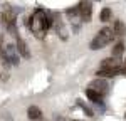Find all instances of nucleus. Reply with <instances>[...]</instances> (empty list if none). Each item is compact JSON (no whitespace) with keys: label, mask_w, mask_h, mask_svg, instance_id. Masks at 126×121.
<instances>
[{"label":"nucleus","mask_w":126,"mask_h":121,"mask_svg":"<svg viewBox=\"0 0 126 121\" xmlns=\"http://www.w3.org/2000/svg\"><path fill=\"white\" fill-rule=\"evenodd\" d=\"M29 29L32 30V34L35 35V37H39L42 39L46 34H47V30L52 27V14L47 12L46 9H35L34 10V14L30 15L29 19Z\"/></svg>","instance_id":"f257e3e1"},{"label":"nucleus","mask_w":126,"mask_h":121,"mask_svg":"<svg viewBox=\"0 0 126 121\" xmlns=\"http://www.w3.org/2000/svg\"><path fill=\"white\" fill-rule=\"evenodd\" d=\"M2 24H3V27L7 29L10 35H14V37H17L19 39V32H17V12L14 9H7L2 12Z\"/></svg>","instance_id":"f03ea898"},{"label":"nucleus","mask_w":126,"mask_h":121,"mask_svg":"<svg viewBox=\"0 0 126 121\" xmlns=\"http://www.w3.org/2000/svg\"><path fill=\"white\" fill-rule=\"evenodd\" d=\"M113 39H114V35H113V29H109V27H103V29L97 32L96 37L91 40V45H89V47H91V50H99V49H103V47H106Z\"/></svg>","instance_id":"7ed1b4c3"},{"label":"nucleus","mask_w":126,"mask_h":121,"mask_svg":"<svg viewBox=\"0 0 126 121\" xmlns=\"http://www.w3.org/2000/svg\"><path fill=\"white\" fill-rule=\"evenodd\" d=\"M52 29L56 30V34H57L62 40H67L66 25H64V22H62V19H61V15H59L57 12H52Z\"/></svg>","instance_id":"20e7f679"},{"label":"nucleus","mask_w":126,"mask_h":121,"mask_svg":"<svg viewBox=\"0 0 126 121\" xmlns=\"http://www.w3.org/2000/svg\"><path fill=\"white\" fill-rule=\"evenodd\" d=\"M78 12H79V20L81 22H89L91 15H93V5H91V2H79Z\"/></svg>","instance_id":"39448f33"},{"label":"nucleus","mask_w":126,"mask_h":121,"mask_svg":"<svg viewBox=\"0 0 126 121\" xmlns=\"http://www.w3.org/2000/svg\"><path fill=\"white\" fill-rule=\"evenodd\" d=\"M5 57H7L10 66H17L19 64L20 56H19V50L15 47V44H5Z\"/></svg>","instance_id":"423d86ee"},{"label":"nucleus","mask_w":126,"mask_h":121,"mask_svg":"<svg viewBox=\"0 0 126 121\" xmlns=\"http://www.w3.org/2000/svg\"><path fill=\"white\" fill-rule=\"evenodd\" d=\"M123 62H121V59H116V57H108V59H104L103 62H101V67L99 69H121L123 66H121Z\"/></svg>","instance_id":"0eeeda50"},{"label":"nucleus","mask_w":126,"mask_h":121,"mask_svg":"<svg viewBox=\"0 0 126 121\" xmlns=\"http://www.w3.org/2000/svg\"><path fill=\"white\" fill-rule=\"evenodd\" d=\"M89 88L103 94V92H106V91L109 89V84H108V81H106V79H101V77H96L94 81H91Z\"/></svg>","instance_id":"6e6552de"},{"label":"nucleus","mask_w":126,"mask_h":121,"mask_svg":"<svg viewBox=\"0 0 126 121\" xmlns=\"http://www.w3.org/2000/svg\"><path fill=\"white\" fill-rule=\"evenodd\" d=\"M126 72V67H121V69H97L96 71V76L97 77H101V79H104V77H114L118 74H125Z\"/></svg>","instance_id":"1a4fd4ad"},{"label":"nucleus","mask_w":126,"mask_h":121,"mask_svg":"<svg viewBox=\"0 0 126 121\" xmlns=\"http://www.w3.org/2000/svg\"><path fill=\"white\" fill-rule=\"evenodd\" d=\"M15 47H17V50H19V56H22L24 59H30V52H29V47H27V44L24 42V39H17V42H15Z\"/></svg>","instance_id":"9d476101"},{"label":"nucleus","mask_w":126,"mask_h":121,"mask_svg":"<svg viewBox=\"0 0 126 121\" xmlns=\"http://www.w3.org/2000/svg\"><path fill=\"white\" fill-rule=\"evenodd\" d=\"M125 32H126L125 24H123L121 20H116V22L113 24V35H114L116 39H119V37H123V35H125Z\"/></svg>","instance_id":"9b49d317"},{"label":"nucleus","mask_w":126,"mask_h":121,"mask_svg":"<svg viewBox=\"0 0 126 121\" xmlns=\"http://www.w3.org/2000/svg\"><path fill=\"white\" fill-rule=\"evenodd\" d=\"M27 116H29L30 121H39V120H42V111H40L37 106H29Z\"/></svg>","instance_id":"f8f14e48"},{"label":"nucleus","mask_w":126,"mask_h":121,"mask_svg":"<svg viewBox=\"0 0 126 121\" xmlns=\"http://www.w3.org/2000/svg\"><path fill=\"white\" fill-rule=\"evenodd\" d=\"M86 98L91 99L93 103H101V101H103V94L97 92V91H94V89H91V88H87L86 89Z\"/></svg>","instance_id":"ddd939ff"},{"label":"nucleus","mask_w":126,"mask_h":121,"mask_svg":"<svg viewBox=\"0 0 126 121\" xmlns=\"http://www.w3.org/2000/svg\"><path fill=\"white\" fill-rule=\"evenodd\" d=\"M123 52H125V44H123V42H118L116 45L113 47V57L119 59V57L123 56Z\"/></svg>","instance_id":"4468645a"},{"label":"nucleus","mask_w":126,"mask_h":121,"mask_svg":"<svg viewBox=\"0 0 126 121\" xmlns=\"http://www.w3.org/2000/svg\"><path fill=\"white\" fill-rule=\"evenodd\" d=\"M111 17H113V14H111V9H109V7H104V9L101 10V14H99L101 22H109Z\"/></svg>","instance_id":"2eb2a0df"},{"label":"nucleus","mask_w":126,"mask_h":121,"mask_svg":"<svg viewBox=\"0 0 126 121\" xmlns=\"http://www.w3.org/2000/svg\"><path fill=\"white\" fill-rule=\"evenodd\" d=\"M66 14H67V17H69L71 20H72V19H76V17H79L78 7H71V9H67V12H66Z\"/></svg>","instance_id":"dca6fc26"},{"label":"nucleus","mask_w":126,"mask_h":121,"mask_svg":"<svg viewBox=\"0 0 126 121\" xmlns=\"http://www.w3.org/2000/svg\"><path fill=\"white\" fill-rule=\"evenodd\" d=\"M78 103H79V106H81V108L84 109V113H86L87 116H93V111L89 109V108H87V106H86V104H84V103H82V101H78Z\"/></svg>","instance_id":"f3484780"},{"label":"nucleus","mask_w":126,"mask_h":121,"mask_svg":"<svg viewBox=\"0 0 126 121\" xmlns=\"http://www.w3.org/2000/svg\"><path fill=\"white\" fill-rule=\"evenodd\" d=\"M74 121H79V120H74Z\"/></svg>","instance_id":"a211bd4d"}]
</instances>
